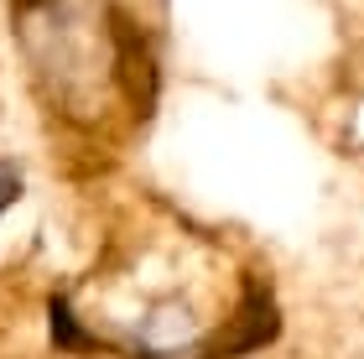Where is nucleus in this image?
I'll use <instances>...</instances> for the list:
<instances>
[{
	"instance_id": "obj_1",
	"label": "nucleus",
	"mask_w": 364,
	"mask_h": 359,
	"mask_svg": "<svg viewBox=\"0 0 364 359\" xmlns=\"http://www.w3.org/2000/svg\"><path fill=\"white\" fill-rule=\"evenodd\" d=\"M16 42L42 105L68 120H105L136 94L141 47L105 0H11Z\"/></svg>"
}]
</instances>
